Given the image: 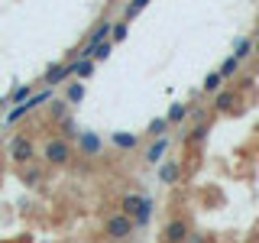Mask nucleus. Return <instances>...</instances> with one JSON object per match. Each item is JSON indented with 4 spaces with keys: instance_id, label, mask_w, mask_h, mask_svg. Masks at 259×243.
<instances>
[{
    "instance_id": "f257e3e1",
    "label": "nucleus",
    "mask_w": 259,
    "mask_h": 243,
    "mask_svg": "<svg viewBox=\"0 0 259 243\" xmlns=\"http://www.w3.org/2000/svg\"><path fill=\"white\" fill-rule=\"evenodd\" d=\"M42 159L49 166H65L71 159V143L62 140V136H52V140L42 143Z\"/></svg>"
},
{
    "instance_id": "f03ea898",
    "label": "nucleus",
    "mask_w": 259,
    "mask_h": 243,
    "mask_svg": "<svg viewBox=\"0 0 259 243\" xmlns=\"http://www.w3.org/2000/svg\"><path fill=\"white\" fill-rule=\"evenodd\" d=\"M10 159L16 166H29V162L36 159V143H32L26 133H16L10 140Z\"/></svg>"
},
{
    "instance_id": "7ed1b4c3",
    "label": "nucleus",
    "mask_w": 259,
    "mask_h": 243,
    "mask_svg": "<svg viewBox=\"0 0 259 243\" xmlns=\"http://www.w3.org/2000/svg\"><path fill=\"white\" fill-rule=\"evenodd\" d=\"M133 230H136V224H133V217H126V214H110L107 221H104V233H107L110 240H126V237H133Z\"/></svg>"
},
{
    "instance_id": "20e7f679",
    "label": "nucleus",
    "mask_w": 259,
    "mask_h": 243,
    "mask_svg": "<svg viewBox=\"0 0 259 243\" xmlns=\"http://www.w3.org/2000/svg\"><path fill=\"white\" fill-rule=\"evenodd\" d=\"M78 152H81V156H101V152H104V140H101V136H97L94 133V130H81V133H78Z\"/></svg>"
},
{
    "instance_id": "39448f33",
    "label": "nucleus",
    "mask_w": 259,
    "mask_h": 243,
    "mask_svg": "<svg viewBox=\"0 0 259 243\" xmlns=\"http://www.w3.org/2000/svg\"><path fill=\"white\" fill-rule=\"evenodd\" d=\"M188 237H191V230H188V224H185L182 217L168 221L165 230H162V240H165V243H188Z\"/></svg>"
},
{
    "instance_id": "423d86ee",
    "label": "nucleus",
    "mask_w": 259,
    "mask_h": 243,
    "mask_svg": "<svg viewBox=\"0 0 259 243\" xmlns=\"http://www.w3.org/2000/svg\"><path fill=\"white\" fill-rule=\"evenodd\" d=\"M68 78H71V65L68 62H55V65H49V71H46V88H55V85H68Z\"/></svg>"
},
{
    "instance_id": "0eeeda50",
    "label": "nucleus",
    "mask_w": 259,
    "mask_h": 243,
    "mask_svg": "<svg viewBox=\"0 0 259 243\" xmlns=\"http://www.w3.org/2000/svg\"><path fill=\"white\" fill-rule=\"evenodd\" d=\"M165 152H168V136H156L152 146L146 149V162H149V166H159V162L165 159Z\"/></svg>"
},
{
    "instance_id": "6e6552de",
    "label": "nucleus",
    "mask_w": 259,
    "mask_h": 243,
    "mask_svg": "<svg viewBox=\"0 0 259 243\" xmlns=\"http://www.w3.org/2000/svg\"><path fill=\"white\" fill-rule=\"evenodd\" d=\"M110 143L117 146V149H123V152H133L136 146H140V136H136V133H123V130H117V133H110Z\"/></svg>"
},
{
    "instance_id": "1a4fd4ad",
    "label": "nucleus",
    "mask_w": 259,
    "mask_h": 243,
    "mask_svg": "<svg viewBox=\"0 0 259 243\" xmlns=\"http://www.w3.org/2000/svg\"><path fill=\"white\" fill-rule=\"evenodd\" d=\"M68 65H71V78L84 81V78L94 75V65H97V62H91V59H71Z\"/></svg>"
},
{
    "instance_id": "9d476101",
    "label": "nucleus",
    "mask_w": 259,
    "mask_h": 243,
    "mask_svg": "<svg viewBox=\"0 0 259 243\" xmlns=\"http://www.w3.org/2000/svg\"><path fill=\"white\" fill-rule=\"evenodd\" d=\"M178 175H182V166H178V162H159V182L162 185H175Z\"/></svg>"
},
{
    "instance_id": "9b49d317",
    "label": "nucleus",
    "mask_w": 259,
    "mask_h": 243,
    "mask_svg": "<svg viewBox=\"0 0 259 243\" xmlns=\"http://www.w3.org/2000/svg\"><path fill=\"white\" fill-rule=\"evenodd\" d=\"M207 133H210V127L204 124V120H198V124H194L188 133H185V143H188V146H198V143L207 140Z\"/></svg>"
},
{
    "instance_id": "f8f14e48",
    "label": "nucleus",
    "mask_w": 259,
    "mask_h": 243,
    "mask_svg": "<svg viewBox=\"0 0 259 243\" xmlns=\"http://www.w3.org/2000/svg\"><path fill=\"white\" fill-rule=\"evenodd\" d=\"M152 211H156V201H152V198H146V194H143V205H140V211H136L133 224H136V227H146V224L152 221Z\"/></svg>"
},
{
    "instance_id": "ddd939ff",
    "label": "nucleus",
    "mask_w": 259,
    "mask_h": 243,
    "mask_svg": "<svg viewBox=\"0 0 259 243\" xmlns=\"http://www.w3.org/2000/svg\"><path fill=\"white\" fill-rule=\"evenodd\" d=\"M233 59H237V62H246L249 59V55H253V39H249V36H240L237 39V43H233Z\"/></svg>"
},
{
    "instance_id": "4468645a",
    "label": "nucleus",
    "mask_w": 259,
    "mask_h": 243,
    "mask_svg": "<svg viewBox=\"0 0 259 243\" xmlns=\"http://www.w3.org/2000/svg\"><path fill=\"white\" fill-rule=\"evenodd\" d=\"M210 97H214V110H221V113L233 110V104H237V101H233V91H227V88H221V91L210 94Z\"/></svg>"
},
{
    "instance_id": "2eb2a0df",
    "label": "nucleus",
    "mask_w": 259,
    "mask_h": 243,
    "mask_svg": "<svg viewBox=\"0 0 259 243\" xmlns=\"http://www.w3.org/2000/svg\"><path fill=\"white\" fill-rule=\"evenodd\" d=\"M110 26H113L110 20H101V23H97V26L91 29V36H88V46H94V43H107V39H110Z\"/></svg>"
},
{
    "instance_id": "dca6fc26",
    "label": "nucleus",
    "mask_w": 259,
    "mask_h": 243,
    "mask_svg": "<svg viewBox=\"0 0 259 243\" xmlns=\"http://www.w3.org/2000/svg\"><path fill=\"white\" fill-rule=\"evenodd\" d=\"M143 205V194H123V201H120V214L126 217H136V211Z\"/></svg>"
},
{
    "instance_id": "f3484780",
    "label": "nucleus",
    "mask_w": 259,
    "mask_h": 243,
    "mask_svg": "<svg viewBox=\"0 0 259 243\" xmlns=\"http://www.w3.org/2000/svg\"><path fill=\"white\" fill-rule=\"evenodd\" d=\"M65 101H68V104H81V101H84V81H68V88H65Z\"/></svg>"
},
{
    "instance_id": "a211bd4d",
    "label": "nucleus",
    "mask_w": 259,
    "mask_h": 243,
    "mask_svg": "<svg viewBox=\"0 0 259 243\" xmlns=\"http://www.w3.org/2000/svg\"><path fill=\"white\" fill-rule=\"evenodd\" d=\"M165 120H168V127H175V124H182V120H188V104H172L168 107V113H165Z\"/></svg>"
},
{
    "instance_id": "6ab92c4d",
    "label": "nucleus",
    "mask_w": 259,
    "mask_h": 243,
    "mask_svg": "<svg viewBox=\"0 0 259 243\" xmlns=\"http://www.w3.org/2000/svg\"><path fill=\"white\" fill-rule=\"evenodd\" d=\"M240 65H243V62H237L233 55H227V59L221 62V68H217V75H221L224 81H230V78H233V75L240 71Z\"/></svg>"
},
{
    "instance_id": "aec40b11",
    "label": "nucleus",
    "mask_w": 259,
    "mask_h": 243,
    "mask_svg": "<svg viewBox=\"0 0 259 243\" xmlns=\"http://www.w3.org/2000/svg\"><path fill=\"white\" fill-rule=\"evenodd\" d=\"M146 7H149V0H130V4L123 7V20L130 23V20H136V16H140Z\"/></svg>"
},
{
    "instance_id": "412c9836",
    "label": "nucleus",
    "mask_w": 259,
    "mask_h": 243,
    "mask_svg": "<svg viewBox=\"0 0 259 243\" xmlns=\"http://www.w3.org/2000/svg\"><path fill=\"white\" fill-rule=\"evenodd\" d=\"M126 36H130V23H126V20H117V23L110 26V43L117 46V43H123Z\"/></svg>"
},
{
    "instance_id": "4be33fe9",
    "label": "nucleus",
    "mask_w": 259,
    "mask_h": 243,
    "mask_svg": "<svg viewBox=\"0 0 259 243\" xmlns=\"http://www.w3.org/2000/svg\"><path fill=\"white\" fill-rule=\"evenodd\" d=\"M201 88H204L207 94H217V91H221V88H224V78L217 75V71H207V78L201 81Z\"/></svg>"
},
{
    "instance_id": "5701e85b",
    "label": "nucleus",
    "mask_w": 259,
    "mask_h": 243,
    "mask_svg": "<svg viewBox=\"0 0 259 243\" xmlns=\"http://www.w3.org/2000/svg\"><path fill=\"white\" fill-rule=\"evenodd\" d=\"M59 124H62V140H78V133H81V127L75 124V120H71V117H65V120H59Z\"/></svg>"
},
{
    "instance_id": "b1692460",
    "label": "nucleus",
    "mask_w": 259,
    "mask_h": 243,
    "mask_svg": "<svg viewBox=\"0 0 259 243\" xmlns=\"http://www.w3.org/2000/svg\"><path fill=\"white\" fill-rule=\"evenodd\" d=\"M165 130H168V120L165 117H156V120H149V127H146V133L156 140V136H165Z\"/></svg>"
},
{
    "instance_id": "393cba45",
    "label": "nucleus",
    "mask_w": 259,
    "mask_h": 243,
    "mask_svg": "<svg viewBox=\"0 0 259 243\" xmlns=\"http://www.w3.org/2000/svg\"><path fill=\"white\" fill-rule=\"evenodd\" d=\"M29 113V104L23 101V104H16V107H10V113H7V124H16V120H23Z\"/></svg>"
},
{
    "instance_id": "a878e982",
    "label": "nucleus",
    "mask_w": 259,
    "mask_h": 243,
    "mask_svg": "<svg viewBox=\"0 0 259 243\" xmlns=\"http://www.w3.org/2000/svg\"><path fill=\"white\" fill-rule=\"evenodd\" d=\"M32 94V88L29 85H23V88H16V91L10 94V104H23V101H26V97Z\"/></svg>"
},
{
    "instance_id": "bb28decb",
    "label": "nucleus",
    "mask_w": 259,
    "mask_h": 243,
    "mask_svg": "<svg viewBox=\"0 0 259 243\" xmlns=\"http://www.w3.org/2000/svg\"><path fill=\"white\" fill-rule=\"evenodd\" d=\"M65 110H68V101H52V117L55 120H65V117H68Z\"/></svg>"
},
{
    "instance_id": "cd10ccee",
    "label": "nucleus",
    "mask_w": 259,
    "mask_h": 243,
    "mask_svg": "<svg viewBox=\"0 0 259 243\" xmlns=\"http://www.w3.org/2000/svg\"><path fill=\"white\" fill-rule=\"evenodd\" d=\"M253 55H259V32H256V39H253Z\"/></svg>"
},
{
    "instance_id": "c85d7f7f",
    "label": "nucleus",
    "mask_w": 259,
    "mask_h": 243,
    "mask_svg": "<svg viewBox=\"0 0 259 243\" xmlns=\"http://www.w3.org/2000/svg\"><path fill=\"white\" fill-rule=\"evenodd\" d=\"M0 182H4V166H0Z\"/></svg>"
},
{
    "instance_id": "c756f323",
    "label": "nucleus",
    "mask_w": 259,
    "mask_h": 243,
    "mask_svg": "<svg viewBox=\"0 0 259 243\" xmlns=\"http://www.w3.org/2000/svg\"><path fill=\"white\" fill-rule=\"evenodd\" d=\"M107 4H110V0H107Z\"/></svg>"
}]
</instances>
